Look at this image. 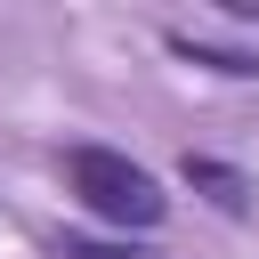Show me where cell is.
<instances>
[{"label":"cell","instance_id":"obj_3","mask_svg":"<svg viewBox=\"0 0 259 259\" xmlns=\"http://www.w3.org/2000/svg\"><path fill=\"white\" fill-rule=\"evenodd\" d=\"M170 49H178V57H194V65H219V73H259V57H251V49H202L194 32H170Z\"/></svg>","mask_w":259,"mask_h":259},{"label":"cell","instance_id":"obj_1","mask_svg":"<svg viewBox=\"0 0 259 259\" xmlns=\"http://www.w3.org/2000/svg\"><path fill=\"white\" fill-rule=\"evenodd\" d=\"M65 178H73V194H81L97 219H113V227H154V219H162L154 170H138V162L113 154V146H73V154H65Z\"/></svg>","mask_w":259,"mask_h":259},{"label":"cell","instance_id":"obj_4","mask_svg":"<svg viewBox=\"0 0 259 259\" xmlns=\"http://www.w3.org/2000/svg\"><path fill=\"white\" fill-rule=\"evenodd\" d=\"M57 251H65V259H154V251H138V243H81V235H65Z\"/></svg>","mask_w":259,"mask_h":259},{"label":"cell","instance_id":"obj_2","mask_svg":"<svg viewBox=\"0 0 259 259\" xmlns=\"http://www.w3.org/2000/svg\"><path fill=\"white\" fill-rule=\"evenodd\" d=\"M178 178H186V186H194L202 202H219L227 219H243V210H251V178H243L235 162H210V154H186V162H178Z\"/></svg>","mask_w":259,"mask_h":259}]
</instances>
